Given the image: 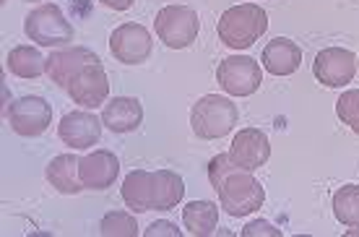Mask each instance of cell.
Wrapping results in <instances>:
<instances>
[{"label": "cell", "mask_w": 359, "mask_h": 237, "mask_svg": "<svg viewBox=\"0 0 359 237\" xmlns=\"http://www.w3.org/2000/svg\"><path fill=\"white\" fill-rule=\"evenodd\" d=\"M266 29H269V13L255 3H240L222 13L216 34L229 50H248L266 34Z\"/></svg>", "instance_id": "1"}, {"label": "cell", "mask_w": 359, "mask_h": 237, "mask_svg": "<svg viewBox=\"0 0 359 237\" xmlns=\"http://www.w3.org/2000/svg\"><path fill=\"white\" fill-rule=\"evenodd\" d=\"M216 193H219V203L229 217H248L252 211H258L266 203V191L263 185L255 180L252 170L245 167H234L232 172H226L219 182H214Z\"/></svg>", "instance_id": "2"}, {"label": "cell", "mask_w": 359, "mask_h": 237, "mask_svg": "<svg viewBox=\"0 0 359 237\" xmlns=\"http://www.w3.org/2000/svg\"><path fill=\"white\" fill-rule=\"evenodd\" d=\"M237 118H240L237 104L229 97H222V94H206L190 109L193 133L198 138H206V141L229 136L237 126Z\"/></svg>", "instance_id": "3"}, {"label": "cell", "mask_w": 359, "mask_h": 237, "mask_svg": "<svg viewBox=\"0 0 359 237\" xmlns=\"http://www.w3.org/2000/svg\"><path fill=\"white\" fill-rule=\"evenodd\" d=\"M24 32L39 47H68L73 39V27L55 3L34 8L24 21Z\"/></svg>", "instance_id": "4"}, {"label": "cell", "mask_w": 359, "mask_h": 237, "mask_svg": "<svg viewBox=\"0 0 359 237\" xmlns=\"http://www.w3.org/2000/svg\"><path fill=\"white\" fill-rule=\"evenodd\" d=\"M154 29H156V36L170 50H185L196 42L201 21H198V13L190 6H167L156 13Z\"/></svg>", "instance_id": "5"}, {"label": "cell", "mask_w": 359, "mask_h": 237, "mask_svg": "<svg viewBox=\"0 0 359 237\" xmlns=\"http://www.w3.org/2000/svg\"><path fill=\"white\" fill-rule=\"evenodd\" d=\"M216 81L229 97H250L261 89L263 71L248 55H232L224 57L216 68Z\"/></svg>", "instance_id": "6"}, {"label": "cell", "mask_w": 359, "mask_h": 237, "mask_svg": "<svg viewBox=\"0 0 359 237\" xmlns=\"http://www.w3.org/2000/svg\"><path fill=\"white\" fill-rule=\"evenodd\" d=\"M6 120L13 128V133L34 138V136H42L47 130V126L53 123V107L42 97H18L6 109Z\"/></svg>", "instance_id": "7"}, {"label": "cell", "mask_w": 359, "mask_h": 237, "mask_svg": "<svg viewBox=\"0 0 359 237\" xmlns=\"http://www.w3.org/2000/svg\"><path fill=\"white\" fill-rule=\"evenodd\" d=\"M313 73L318 83H323L328 89H341L357 76V55L344 47H325L315 55Z\"/></svg>", "instance_id": "8"}, {"label": "cell", "mask_w": 359, "mask_h": 237, "mask_svg": "<svg viewBox=\"0 0 359 237\" xmlns=\"http://www.w3.org/2000/svg\"><path fill=\"white\" fill-rule=\"evenodd\" d=\"M109 50L120 63L126 65L146 63L154 53L151 32L141 24H120L109 34Z\"/></svg>", "instance_id": "9"}, {"label": "cell", "mask_w": 359, "mask_h": 237, "mask_svg": "<svg viewBox=\"0 0 359 237\" xmlns=\"http://www.w3.org/2000/svg\"><path fill=\"white\" fill-rule=\"evenodd\" d=\"M68 97H71L76 104H81L83 109H94L107 104L109 97V79L104 73V65L102 60H94L89 63L83 71H79V76L68 83Z\"/></svg>", "instance_id": "10"}, {"label": "cell", "mask_w": 359, "mask_h": 237, "mask_svg": "<svg viewBox=\"0 0 359 237\" xmlns=\"http://www.w3.org/2000/svg\"><path fill=\"white\" fill-rule=\"evenodd\" d=\"M102 118H97L91 109H73L68 112L60 126H57V136L65 146L71 149H89L97 146L102 138Z\"/></svg>", "instance_id": "11"}, {"label": "cell", "mask_w": 359, "mask_h": 237, "mask_svg": "<svg viewBox=\"0 0 359 237\" xmlns=\"http://www.w3.org/2000/svg\"><path fill=\"white\" fill-rule=\"evenodd\" d=\"M99 60L97 53H91L89 47H63L55 50L47 57V76L53 79V83H57L60 89H68V83L79 76V71H83L89 63Z\"/></svg>", "instance_id": "12"}, {"label": "cell", "mask_w": 359, "mask_h": 237, "mask_svg": "<svg viewBox=\"0 0 359 237\" xmlns=\"http://www.w3.org/2000/svg\"><path fill=\"white\" fill-rule=\"evenodd\" d=\"M229 154L240 167L245 170H258L271 159V144L269 136L258 128H243L234 133V141L229 146Z\"/></svg>", "instance_id": "13"}, {"label": "cell", "mask_w": 359, "mask_h": 237, "mask_svg": "<svg viewBox=\"0 0 359 237\" xmlns=\"http://www.w3.org/2000/svg\"><path fill=\"white\" fill-rule=\"evenodd\" d=\"M79 175H81L83 188H89V191H107L109 185L117 180V175H120V159L112 151H107V149L89 151L86 156H81Z\"/></svg>", "instance_id": "14"}, {"label": "cell", "mask_w": 359, "mask_h": 237, "mask_svg": "<svg viewBox=\"0 0 359 237\" xmlns=\"http://www.w3.org/2000/svg\"><path fill=\"white\" fill-rule=\"evenodd\" d=\"M261 63L271 76H292L302 63V50L287 36H276L273 42L263 47Z\"/></svg>", "instance_id": "15"}, {"label": "cell", "mask_w": 359, "mask_h": 237, "mask_svg": "<svg viewBox=\"0 0 359 237\" xmlns=\"http://www.w3.org/2000/svg\"><path fill=\"white\" fill-rule=\"evenodd\" d=\"M144 120V107L135 97H112L102 109V123L112 133H130L141 126Z\"/></svg>", "instance_id": "16"}, {"label": "cell", "mask_w": 359, "mask_h": 237, "mask_svg": "<svg viewBox=\"0 0 359 237\" xmlns=\"http://www.w3.org/2000/svg\"><path fill=\"white\" fill-rule=\"evenodd\" d=\"M79 164H81V156H76V154L55 156L45 170L47 182H50L57 193H63V196H76V193L86 191L81 182V175H79Z\"/></svg>", "instance_id": "17"}, {"label": "cell", "mask_w": 359, "mask_h": 237, "mask_svg": "<svg viewBox=\"0 0 359 237\" xmlns=\"http://www.w3.org/2000/svg\"><path fill=\"white\" fill-rule=\"evenodd\" d=\"M185 196V182L172 170L151 172V211H172Z\"/></svg>", "instance_id": "18"}, {"label": "cell", "mask_w": 359, "mask_h": 237, "mask_svg": "<svg viewBox=\"0 0 359 237\" xmlns=\"http://www.w3.org/2000/svg\"><path fill=\"white\" fill-rule=\"evenodd\" d=\"M182 224L193 237H211L219 224V206L214 201H190L182 209Z\"/></svg>", "instance_id": "19"}, {"label": "cell", "mask_w": 359, "mask_h": 237, "mask_svg": "<svg viewBox=\"0 0 359 237\" xmlns=\"http://www.w3.org/2000/svg\"><path fill=\"white\" fill-rule=\"evenodd\" d=\"M123 201L135 214L151 211V172L149 170L128 172V177L123 180Z\"/></svg>", "instance_id": "20"}, {"label": "cell", "mask_w": 359, "mask_h": 237, "mask_svg": "<svg viewBox=\"0 0 359 237\" xmlns=\"http://www.w3.org/2000/svg\"><path fill=\"white\" fill-rule=\"evenodd\" d=\"M8 71L18 79H39L42 73H47V57L36 47H13L6 57Z\"/></svg>", "instance_id": "21"}, {"label": "cell", "mask_w": 359, "mask_h": 237, "mask_svg": "<svg viewBox=\"0 0 359 237\" xmlns=\"http://www.w3.org/2000/svg\"><path fill=\"white\" fill-rule=\"evenodd\" d=\"M333 214L351 229H359V185H344L333 193Z\"/></svg>", "instance_id": "22"}, {"label": "cell", "mask_w": 359, "mask_h": 237, "mask_svg": "<svg viewBox=\"0 0 359 237\" xmlns=\"http://www.w3.org/2000/svg\"><path fill=\"white\" fill-rule=\"evenodd\" d=\"M99 235L102 237H135L138 235V222L130 217V211H109L99 222Z\"/></svg>", "instance_id": "23"}, {"label": "cell", "mask_w": 359, "mask_h": 237, "mask_svg": "<svg viewBox=\"0 0 359 237\" xmlns=\"http://www.w3.org/2000/svg\"><path fill=\"white\" fill-rule=\"evenodd\" d=\"M336 115L344 126H349L359 136V89L344 91L339 102H336Z\"/></svg>", "instance_id": "24"}, {"label": "cell", "mask_w": 359, "mask_h": 237, "mask_svg": "<svg viewBox=\"0 0 359 237\" xmlns=\"http://www.w3.org/2000/svg\"><path fill=\"white\" fill-rule=\"evenodd\" d=\"M243 237H258V235H266V237H281V229H276L271 222H266V219H255V222H250L248 227L240 232Z\"/></svg>", "instance_id": "25"}, {"label": "cell", "mask_w": 359, "mask_h": 237, "mask_svg": "<svg viewBox=\"0 0 359 237\" xmlns=\"http://www.w3.org/2000/svg\"><path fill=\"white\" fill-rule=\"evenodd\" d=\"M180 237L182 232H180L172 222H164V219H159V222H154V224H149V229H146V237Z\"/></svg>", "instance_id": "26"}, {"label": "cell", "mask_w": 359, "mask_h": 237, "mask_svg": "<svg viewBox=\"0 0 359 237\" xmlns=\"http://www.w3.org/2000/svg\"><path fill=\"white\" fill-rule=\"evenodd\" d=\"M99 3H102V6H107L109 11H128L135 0H99Z\"/></svg>", "instance_id": "27"}, {"label": "cell", "mask_w": 359, "mask_h": 237, "mask_svg": "<svg viewBox=\"0 0 359 237\" xmlns=\"http://www.w3.org/2000/svg\"><path fill=\"white\" fill-rule=\"evenodd\" d=\"M357 68H359V57H357Z\"/></svg>", "instance_id": "28"}]
</instances>
